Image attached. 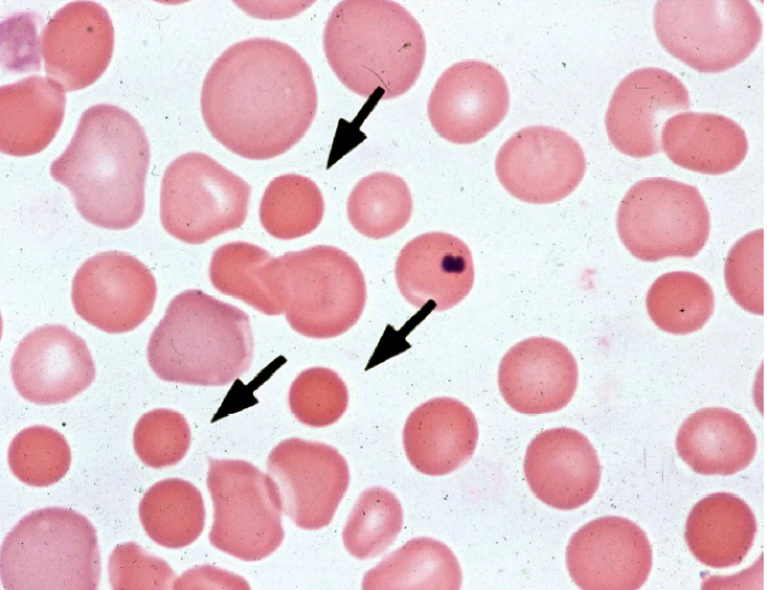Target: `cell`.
<instances>
[{
    "label": "cell",
    "mask_w": 767,
    "mask_h": 590,
    "mask_svg": "<svg viewBox=\"0 0 767 590\" xmlns=\"http://www.w3.org/2000/svg\"><path fill=\"white\" fill-rule=\"evenodd\" d=\"M47 78L71 92L93 84L114 48L112 20L94 1H72L55 12L41 35Z\"/></svg>",
    "instance_id": "obj_18"
},
{
    "label": "cell",
    "mask_w": 767,
    "mask_h": 590,
    "mask_svg": "<svg viewBox=\"0 0 767 590\" xmlns=\"http://www.w3.org/2000/svg\"><path fill=\"white\" fill-rule=\"evenodd\" d=\"M157 284L138 258L119 251L98 253L77 269L71 285L76 313L110 334L138 327L151 313Z\"/></svg>",
    "instance_id": "obj_13"
},
{
    "label": "cell",
    "mask_w": 767,
    "mask_h": 590,
    "mask_svg": "<svg viewBox=\"0 0 767 590\" xmlns=\"http://www.w3.org/2000/svg\"><path fill=\"white\" fill-rule=\"evenodd\" d=\"M646 311L662 331L686 335L699 331L714 310V294L705 278L690 271L657 277L646 293Z\"/></svg>",
    "instance_id": "obj_30"
},
{
    "label": "cell",
    "mask_w": 767,
    "mask_h": 590,
    "mask_svg": "<svg viewBox=\"0 0 767 590\" xmlns=\"http://www.w3.org/2000/svg\"><path fill=\"white\" fill-rule=\"evenodd\" d=\"M65 92L57 82L41 76L1 85V152L26 157L44 150L62 124Z\"/></svg>",
    "instance_id": "obj_23"
},
{
    "label": "cell",
    "mask_w": 767,
    "mask_h": 590,
    "mask_svg": "<svg viewBox=\"0 0 767 590\" xmlns=\"http://www.w3.org/2000/svg\"><path fill=\"white\" fill-rule=\"evenodd\" d=\"M653 23L664 49L688 67L717 73L743 62L758 45L763 24L747 0H661Z\"/></svg>",
    "instance_id": "obj_7"
},
{
    "label": "cell",
    "mask_w": 767,
    "mask_h": 590,
    "mask_svg": "<svg viewBox=\"0 0 767 590\" xmlns=\"http://www.w3.org/2000/svg\"><path fill=\"white\" fill-rule=\"evenodd\" d=\"M266 468L283 512L305 530L332 521L350 484L347 462L335 448L299 438L279 442Z\"/></svg>",
    "instance_id": "obj_11"
},
{
    "label": "cell",
    "mask_w": 767,
    "mask_h": 590,
    "mask_svg": "<svg viewBox=\"0 0 767 590\" xmlns=\"http://www.w3.org/2000/svg\"><path fill=\"white\" fill-rule=\"evenodd\" d=\"M616 227L622 244L640 261L690 258L708 241L710 215L697 187L666 177H648L625 194Z\"/></svg>",
    "instance_id": "obj_8"
},
{
    "label": "cell",
    "mask_w": 767,
    "mask_h": 590,
    "mask_svg": "<svg viewBox=\"0 0 767 590\" xmlns=\"http://www.w3.org/2000/svg\"><path fill=\"white\" fill-rule=\"evenodd\" d=\"M134 449L146 465L172 466L182 461L191 446V429L185 417L169 408L144 414L134 428Z\"/></svg>",
    "instance_id": "obj_36"
},
{
    "label": "cell",
    "mask_w": 767,
    "mask_h": 590,
    "mask_svg": "<svg viewBox=\"0 0 767 590\" xmlns=\"http://www.w3.org/2000/svg\"><path fill=\"white\" fill-rule=\"evenodd\" d=\"M524 474L539 500L556 509L572 510L594 497L602 466L586 436L573 428L557 427L530 441Z\"/></svg>",
    "instance_id": "obj_20"
},
{
    "label": "cell",
    "mask_w": 767,
    "mask_h": 590,
    "mask_svg": "<svg viewBox=\"0 0 767 590\" xmlns=\"http://www.w3.org/2000/svg\"><path fill=\"white\" fill-rule=\"evenodd\" d=\"M8 463L12 474L33 487H47L69 471L71 451L66 438L47 426L22 429L10 442Z\"/></svg>",
    "instance_id": "obj_34"
},
{
    "label": "cell",
    "mask_w": 767,
    "mask_h": 590,
    "mask_svg": "<svg viewBox=\"0 0 767 590\" xmlns=\"http://www.w3.org/2000/svg\"><path fill=\"white\" fill-rule=\"evenodd\" d=\"M291 413L310 427H327L337 421L348 404V391L340 375L328 368L301 371L290 385Z\"/></svg>",
    "instance_id": "obj_35"
},
{
    "label": "cell",
    "mask_w": 767,
    "mask_h": 590,
    "mask_svg": "<svg viewBox=\"0 0 767 590\" xmlns=\"http://www.w3.org/2000/svg\"><path fill=\"white\" fill-rule=\"evenodd\" d=\"M209 278L224 294L239 299L266 315L286 310L276 257L248 242H230L211 256Z\"/></svg>",
    "instance_id": "obj_27"
},
{
    "label": "cell",
    "mask_w": 767,
    "mask_h": 590,
    "mask_svg": "<svg viewBox=\"0 0 767 590\" xmlns=\"http://www.w3.org/2000/svg\"><path fill=\"white\" fill-rule=\"evenodd\" d=\"M462 572L453 551L432 537H414L363 578L364 590H458Z\"/></svg>",
    "instance_id": "obj_28"
},
{
    "label": "cell",
    "mask_w": 767,
    "mask_h": 590,
    "mask_svg": "<svg viewBox=\"0 0 767 590\" xmlns=\"http://www.w3.org/2000/svg\"><path fill=\"white\" fill-rule=\"evenodd\" d=\"M661 147L678 166L719 175L743 162L748 141L743 128L733 119L714 113L688 111L665 122L661 131Z\"/></svg>",
    "instance_id": "obj_24"
},
{
    "label": "cell",
    "mask_w": 767,
    "mask_h": 590,
    "mask_svg": "<svg viewBox=\"0 0 767 590\" xmlns=\"http://www.w3.org/2000/svg\"><path fill=\"white\" fill-rule=\"evenodd\" d=\"M579 368L561 342L535 336L526 338L502 357L497 372L501 395L520 414L538 415L560 410L572 400Z\"/></svg>",
    "instance_id": "obj_19"
},
{
    "label": "cell",
    "mask_w": 767,
    "mask_h": 590,
    "mask_svg": "<svg viewBox=\"0 0 767 590\" xmlns=\"http://www.w3.org/2000/svg\"><path fill=\"white\" fill-rule=\"evenodd\" d=\"M690 106L688 90L676 76L657 67L636 69L610 97L605 114L607 136L628 157L654 155L662 151L664 122Z\"/></svg>",
    "instance_id": "obj_16"
},
{
    "label": "cell",
    "mask_w": 767,
    "mask_h": 590,
    "mask_svg": "<svg viewBox=\"0 0 767 590\" xmlns=\"http://www.w3.org/2000/svg\"><path fill=\"white\" fill-rule=\"evenodd\" d=\"M108 578L114 590L173 589L176 575L160 557L135 542L117 545L108 559Z\"/></svg>",
    "instance_id": "obj_38"
},
{
    "label": "cell",
    "mask_w": 767,
    "mask_h": 590,
    "mask_svg": "<svg viewBox=\"0 0 767 590\" xmlns=\"http://www.w3.org/2000/svg\"><path fill=\"white\" fill-rule=\"evenodd\" d=\"M510 107L504 76L492 65L463 60L437 79L427 101L435 131L449 142L469 144L497 127Z\"/></svg>",
    "instance_id": "obj_15"
},
{
    "label": "cell",
    "mask_w": 767,
    "mask_h": 590,
    "mask_svg": "<svg viewBox=\"0 0 767 590\" xmlns=\"http://www.w3.org/2000/svg\"><path fill=\"white\" fill-rule=\"evenodd\" d=\"M11 377L18 393L36 405L70 401L95 378V366L85 342L59 324H45L27 333L11 359Z\"/></svg>",
    "instance_id": "obj_17"
},
{
    "label": "cell",
    "mask_w": 767,
    "mask_h": 590,
    "mask_svg": "<svg viewBox=\"0 0 767 590\" xmlns=\"http://www.w3.org/2000/svg\"><path fill=\"white\" fill-rule=\"evenodd\" d=\"M394 275L403 298L416 309L433 302L446 311L461 302L474 282L470 248L459 238L440 231L409 241L400 251Z\"/></svg>",
    "instance_id": "obj_21"
},
{
    "label": "cell",
    "mask_w": 767,
    "mask_h": 590,
    "mask_svg": "<svg viewBox=\"0 0 767 590\" xmlns=\"http://www.w3.org/2000/svg\"><path fill=\"white\" fill-rule=\"evenodd\" d=\"M250 195L242 177L205 153L187 152L163 173L160 220L173 238L202 244L244 223Z\"/></svg>",
    "instance_id": "obj_9"
},
{
    "label": "cell",
    "mask_w": 767,
    "mask_h": 590,
    "mask_svg": "<svg viewBox=\"0 0 767 590\" xmlns=\"http://www.w3.org/2000/svg\"><path fill=\"white\" fill-rule=\"evenodd\" d=\"M174 590L190 589H250L239 575L213 566H199L184 571L175 579Z\"/></svg>",
    "instance_id": "obj_39"
},
{
    "label": "cell",
    "mask_w": 767,
    "mask_h": 590,
    "mask_svg": "<svg viewBox=\"0 0 767 590\" xmlns=\"http://www.w3.org/2000/svg\"><path fill=\"white\" fill-rule=\"evenodd\" d=\"M149 162V141L138 120L118 106L96 104L82 113L49 173L70 190L83 219L125 230L144 213Z\"/></svg>",
    "instance_id": "obj_2"
},
{
    "label": "cell",
    "mask_w": 767,
    "mask_h": 590,
    "mask_svg": "<svg viewBox=\"0 0 767 590\" xmlns=\"http://www.w3.org/2000/svg\"><path fill=\"white\" fill-rule=\"evenodd\" d=\"M403 525V510L394 494L384 487L365 489L355 502L342 532L346 551L357 559L385 552Z\"/></svg>",
    "instance_id": "obj_33"
},
{
    "label": "cell",
    "mask_w": 767,
    "mask_h": 590,
    "mask_svg": "<svg viewBox=\"0 0 767 590\" xmlns=\"http://www.w3.org/2000/svg\"><path fill=\"white\" fill-rule=\"evenodd\" d=\"M323 49L337 79L352 92L382 100L407 93L425 61L424 32L400 3L389 0H344L331 11Z\"/></svg>",
    "instance_id": "obj_3"
},
{
    "label": "cell",
    "mask_w": 767,
    "mask_h": 590,
    "mask_svg": "<svg viewBox=\"0 0 767 590\" xmlns=\"http://www.w3.org/2000/svg\"><path fill=\"white\" fill-rule=\"evenodd\" d=\"M724 280L732 299L745 311L764 314V230H754L729 251Z\"/></svg>",
    "instance_id": "obj_37"
},
{
    "label": "cell",
    "mask_w": 767,
    "mask_h": 590,
    "mask_svg": "<svg viewBox=\"0 0 767 590\" xmlns=\"http://www.w3.org/2000/svg\"><path fill=\"white\" fill-rule=\"evenodd\" d=\"M317 106L310 66L295 48L267 37L228 47L207 71L201 93L209 132L249 160L291 149L311 126Z\"/></svg>",
    "instance_id": "obj_1"
},
{
    "label": "cell",
    "mask_w": 767,
    "mask_h": 590,
    "mask_svg": "<svg viewBox=\"0 0 767 590\" xmlns=\"http://www.w3.org/2000/svg\"><path fill=\"white\" fill-rule=\"evenodd\" d=\"M586 160L568 132L545 125L519 129L500 148L495 173L513 197L529 204H552L568 197L582 182Z\"/></svg>",
    "instance_id": "obj_12"
},
{
    "label": "cell",
    "mask_w": 767,
    "mask_h": 590,
    "mask_svg": "<svg viewBox=\"0 0 767 590\" xmlns=\"http://www.w3.org/2000/svg\"><path fill=\"white\" fill-rule=\"evenodd\" d=\"M253 348L244 311L191 289L170 301L149 338L147 358L161 380L220 386L250 368Z\"/></svg>",
    "instance_id": "obj_4"
},
{
    "label": "cell",
    "mask_w": 767,
    "mask_h": 590,
    "mask_svg": "<svg viewBox=\"0 0 767 590\" xmlns=\"http://www.w3.org/2000/svg\"><path fill=\"white\" fill-rule=\"evenodd\" d=\"M210 544L245 562L266 558L284 540L282 504L267 473L243 460L209 459Z\"/></svg>",
    "instance_id": "obj_10"
},
{
    "label": "cell",
    "mask_w": 767,
    "mask_h": 590,
    "mask_svg": "<svg viewBox=\"0 0 767 590\" xmlns=\"http://www.w3.org/2000/svg\"><path fill=\"white\" fill-rule=\"evenodd\" d=\"M0 574L8 590H95L101 576L96 531L75 510H34L4 537Z\"/></svg>",
    "instance_id": "obj_5"
},
{
    "label": "cell",
    "mask_w": 767,
    "mask_h": 590,
    "mask_svg": "<svg viewBox=\"0 0 767 590\" xmlns=\"http://www.w3.org/2000/svg\"><path fill=\"white\" fill-rule=\"evenodd\" d=\"M757 524L751 507L731 493H712L690 510L686 543L700 563L728 568L743 562L752 548Z\"/></svg>",
    "instance_id": "obj_26"
},
{
    "label": "cell",
    "mask_w": 767,
    "mask_h": 590,
    "mask_svg": "<svg viewBox=\"0 0 767 590\" xmlns=\"http://www.w3.org/2000/svg\"><path fill=\"white\" fill-rule=\"evenodd\" d=\"M472 410L453 397H435L411 412L403 428V447L412 466L425 475L449 474L468 462L478 442Z\"/></svg>",
    "instance_id": "obj_22"
},
{
    "label": "cell",
    "mask_w": 767,
    "mask_h": 590,
    "mask_svg": "<svg viewBox=\"0 0 767 590\" xmlns=\"http://www.w3.org/2000/svg\"><path fill=\"white\" fill-rule=\"evenodd\" d=\"M290 327L310 338L340 336L359 320L367 290L363 271L343 250L316 245L276 257Z\"/></svg>",
    "instance_id": "obj_6"
},
{
    "label": "cell",
    "mask_w": 767,
    "mask_h": 590,
    "mask_svg": "<svg viewBox=\"0 0 767 590\" xmlns=\"http://www.w3.org/2000/svg\"><path fill=\"white\" fill-rule=\"evenodd\" d=\"M324 213V200L309 177L289 173L276 176L266 186L260 203L264 230L279 240L305 236L318 228Z\"/></svg>",
    "instance_id": "obj_32"
},
{
    "label": "cell",
    "mask_w": 767,
    "mask_h": 590,
    "mask_svg": "<svg viewBox=\"0 0 767 590\" xmlns=\"http://www.w3.org/2000/svg\"><path fill=\"white\" fill-rule=\"evenodd\" d=\"M757 448L756 436L740 414L724 407L701 408L678 429L679 458L702 475H733L746 468Z\"/></svg>",
    "instance_id": "obj_25"
},
{
    "label": "cell",
    "mask_w": 767,
    "mask_h": 590,
    "mask_svg": "<svg viewBox=\"0 0 767 590\" xmlns=\"http://www.w3.org/2000/svg\"><path fill=\"white\" fill-rule=\"evenodd\" d=\"M147 535L167 548L191 545L202 534L206 510L199 489L182 478H165L153 484L138 508Z\"/></svg>",
    "instance_id": "obj_29"
},
{
    "label": "cell",
    "mask_w": 767,
    "mask_h": 590,
    "mask_svg": "<svg viewBox=\"0 0 767 590\" xmlns=\"http://www.w3.org/2000/svg\"><path fill=\"white\" fill-rule=\"evenodd\" d=\"M565 563L573 582L583 590H637L652 568L645 532L617 516L600 517L570 539Z\"/></svg>",
    "instance_id": "obj_14"
},
{
    "label": "cell",
    "mask_w": 767,
    "mask_h": 590,
    "mask_svg": "<svg viewBox=\"0 0 767 590\" xmlns=\"http://www.w3.org/2000/svg\"><path fill=\"white\" fill-rule=\"evenodd\" d=\"M413 200L405 181L392 173L375 172L357 182L350 193V223L364 236L379 240L400 231L409 222Z\"/></svg>",
    "instance_id": "obj_31"
}]
</instances>
